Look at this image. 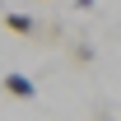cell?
Masks as SVG:
<instances>
[{"label":"cell","mask_w":121,"mask_h":121,"mask_svg":"<svg viewBox=\"0 0 121 121\" xmlns=\"http://www.w3.org/2000/svg\"><path fill=\"white\" fill-rule=\"evenodd\" d=\"M0 89L9 93V98H23V103H28V98H37V84H33L28 75H5V79H0Z\"/></svg>","instance_id":"6da1fadb"},{"label":"cell","mask_w":121,"mask_h":121,"mask_svg":"<svg viewBox=\"0 0 121 121\" xmlns=\"http://www.w3.org/2000/svg\"><path fill=\"white\" fill-rule=\"evenodd\" d=\"M5 28L19 33V37H28V33H37V23H33L28 14H14V9H9V14H5Z\"/></svg>","instance_id":"7a4b0ae2"},{"label":"cell","mask_w":121,"mask_h":121,"mask_svg":"<svg viewBox=\"0 0 121 121\" xmlns=\"http://www.w3.org/2000/svg\"><path fill=\"white\" fill-rule=\"evenodd\" d=\"M75 5H79V9H93V0H75Z\"/></svg>","instance_id":"3957f363"}]
</instances>
